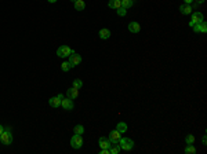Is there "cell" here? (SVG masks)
Masks as SVG:
<instances>
[{
  "instance_id": "cell-1",
  "label": "cell",
  "mask_w": 207,
  "mask_h": 154,
  "mask_svg": "<svg viewBox=\"0 0 207 154\" xmlns=\"http://www.w3.org/2000/svg\"><path fill=\"white\" fill-rule=\"evenodd\" d=\"M119 146H120V150L131 151L134 149V142L130 138H120L119 139Z\"/></svg>"
},
{
  "instance_id": "cell-2",
  "label": "cell",
  "mask_w": 207,
  "mask_h": 154,
  "mask_svg": "<svg viewBox=\"0 0 207 154\" xmlns=\"http://www.w3.org/2000/svg\"><path fill=\"white\" fill-rule=\"evenodd\" d=\"M0 140H1V143L8 146V144L13 143V135H11V129L10 128H6L3 131V133L0 135Z\"/></svg>"
},
{
  "instance_id": "cell-3",
  "label": "cell",
  "mask_w": 207,
  "mask_h": 154,
  "mask_svg": "<svg viewBox=\"0 0 207 154\" xmlns=\"http://www.w3.org/2000/svg\"><path fill=\"white\" fill-rule=\"evenodd\" d=\"M192 18H191V22H189V26H193L196 25V24H200V22H203L204 18H203V14L200 13V11H195V13H192Z\"/></svg>"
},
{
  "instance_id": "cell-4",
  "label": "cell",
  "mask_w": 207,
  "mask_h": 154,
  "mask_svg": "<svg viewBox=\"0 0 207 154\" xmlns=\"http://www.w3.org/2000/svg\"><path fill=\"white\" fill-rule=\"evenodd\" d=\"M71 146L73 147V149H80V147L83 146V138H82V135H77V133H75V135L72 136Z\"/></svg>"
},
{
  "instance_id": "cell-5",
  "label": "cell",
  "mask_w": 207,
  "mask_h": 154,
  "mask_svg": "<svg viewBox=\"0 0 207 154\" xmlns=\"http://www.w3.org/2000/svg\"><path fill=\"white\" fill-rule=\"evenodd\" d=\"M72 48H69L68 46H61V47H58V50H57V55L60 58H66V57H69V55L72 54Z\"/></svg>"
},
{
  "instance_id": "cell-6",
  "label": "cell",
  "mask_w": 207,
  "mask_h": 154,
  "mask_svg": "<svg viewBox=\"0 0 207 154\" xmlns=\"http://www.w3.org/2000/svg\"><path fill=\"white\" fill-rule=\"evenodd\" d=\"M69 59H68V62L71 63V66L73 68V66H77L80 62H82V57L77 54V52H75V51H72V54L69 55Z\"/></svg>"
},
{
  "instance_id": "cell-7",
  "label": "cell",
  "mask_w": 207,
  "mask_h": 154,
  "mask_svg": "<svg viewBox=\"0 0 207 154\" xmlns=\"http://www.w3.org/2000/svg\"><path fill=\"white\" fill-rule=\"evenodd\" d=\"M61 106L65 109V110H72V109L75 108V103H73V99H71V98H64V99L61 100Z\"/></svg>"
},
{
  "instance_id": "cell-8",
  "label": "cell",
  "mask_w": 207,
  "mask_h": 154,
  "mask_svg": "<svg viewBox=\"0 0 207 154\" xmlns=\"http://www.w3.org/2000/svg\"><path fill=\"white\" fill-rule=\"evenodd\" d=\"M121 138V133L119 132L118 129H113V131H111V133H109V140H111L112 143H118L119 144V139Z\"/></svg>"
},
{
  "instance_id": "cell-9",
  "label": "cell",
  "mask_w": 207,
  "mask_h": 154,
  "mask_svg": "<svg viewBox=\"0 0 207 154\" xmlns=\"http://www.w3.org/2000/svg\"><path fill=\"white\" fill-rule=\"evenodd\" d=\"M98 143H100V147H101V150H102V149H109L112 142L109 140V138H100Z\"/></svg>"
},
{
  "instance_id": "cell-10",
  "label": "cell",
  "mask_w": 207,
  "mask_h": 154,
  "mask_svg": "<svg viewBox=\"0 0 207 154\" xmlns=\"http://www.w3.org/2000/svg\"><path fill=\"white\" fill-rule=\"evenodd\" d=\"M179 11H181L184 15H189L192 14V6L191 4H182V6H179Z\"/></svg>"
},
{
  "instance_id": "cell-11",
  "label": "cell",
  "mask_w": 207,
  "mask_h": 154,
  "mask_svg": "<svg viewBox=\"0 0 207 154\" xmlns=\"http://www.w3.org/2000/svg\"><path fill=\"white\" fill-rule=\"evenodd\" d=\"M66 97L71 98V99H76V98L79 97V90L77 88H75V87L69 88V90L66 91Z\"/></svg>"
},
{
  "instance_id": "cell-12",
  "label": "cell",
  "mask_w": 207,
  "mask_h": 154,
  "mask_svg": "<svg viewBox=\"0 0 207 154\" xmlns=\"http://www.w3.org/2000/svg\"><path fill=\"white\" fill-rule=\"evenodd\" d=\"M129 30L131 33H138L141 30V26H139L138 22H130L129 24Z\"/></svg>"
},
{
  "instance_id": "cell-13",
  "label": "cell",
  "mask_w": 207,
  "mask_h": 154,
  "mask_svg": "<svg viewBox=\"0 0 207 154\" xmlns=\"http://www.w3.org/2000/svg\"><path fill=\"white\" fill-rule=\"evenodd\" d=\"M48 103H50V106L51 108H60L61 106V99L58 97H53V98H50V99H48Z\"/></svg>"
},
{
  "instance_id": "cell-14",
  "label": "cell",
  "mask_w": 207,
  "mask_h": 154,
  "mask_svg": "<svg viewBox=\"0 0 207 154\" xmlns=\"http://www.w3.org/2000/svg\"><path fill=\"white\" fill-rule=\"evenodd\" d=\"M100 39H102V40H106V39H109L111 37V30L109 29H106V28H104V29H101L100 30Z\"/></svg>"
},
{
  "instance_id": "cell-15",
  "label": "cell",
  "mask_w": 207,
  "mask_h": 154,
  "mask_svg": "<svg viewBox=\"0 0 207 154\" xmlns=\"http://www.w3.org/2000/svg\"><path fill=\"white\" fill-rule=\"evenodd\" d=\"M108 6H109V8H116L118 10L119 7H121V0H109Z\"/></svg>"
},
{
  "instance_id": "cell-16",
  "label": "cell",
  "mask_w": 207,
  "mask_h": 154,
  "mask_svg": "<svg viewBox=\"0 0 207 154\" xmlns=\"http://www.w3.org/2000/svg\"><path fill=\"white\" fill-rule=\"evenodd\" d=\"M75 8L77 11H83L84 8H86V3H84L83 0H76L75 1Z\"/></svg>"
},
{
  "instance_id": "cell-17",
  "label": "cell",
  "mask_w": 207,
  "mask_h": 154,
  "mask_svg": "<svg viewBox=\"0 0 207 154\" xmlns=\"http://www.w3.org/2000/svg\"><path fill=\"white\" fill-rule=\"evenodd\" d=\"M109 151H111V154H118L120 151V146L118 143H112L109 147Z\"/></svg>"
},
{
  "instance_id": "cell-18",
  "label": "cell",
  "mask_w": 207,
  "mask_h": 154,
  "mask_svg": "<svg viewBox=\"0 0 207 154\" xmlns=\"http://www.w3.org/2000/svg\"><path fill=\"white\" fill-rule=\"evenodd\" d=\"M116 129H118L120 133L126 132V131H127V124H126V122H119L118 125H116Z\"/></svg>"
},
{
  "instance_id": "cell-19",
  "label": "cell",
  "mask_w": 207,
  "mask_h": 154,
  "mask_svg": "<svg viewBox=\"0 0 207 154\" xmlns=\"http://www.w3.org/2000/svg\"><path fill=\"white\" fill-rule=\"evenodd\" d=\"M134 6V0H121V7L130 8Z\"/></svg>"
},
{
  "instance_id": "cell-20",
  "label": "cell",
  "mask_w": 207,
  "mask_h": 154,
  "mask_svg": "<svg viewBox=\"0 0 207 154\" xmlns=\"http://www.w3.org/2000/svg\"><path fill=\"white\" fill-rule=\"evenodd\" d=\"M185 153H186V154H195V153H196V149L193 147V144H186Z\"/></svg>"
},
{
  "instance_id": "cell-21",
  "label": "cell",
  "mask_w": 207,
  "mask_h": 154,
  "mask_svg": "<svg viewBox=\"0 0 207 154\" xmlns=\"http://www.w3.org/2000/svg\"><path fill=\"white\" fill-rule=\"evenodd\" d=\"M116 13H118L119 17H126V14H127V8H124V7H119Z\"/></svg>"
},
{
  "instance_id": "cell-22",
  "label": "cell",
  "mask_w": 207,
  "mask_h": 154,
  "mask_svg": "<svg viewBox=\"0 0 207 154\" xmlns=\"http://www.w3.org/2000/svg\"><path fill=\"white\" fill-rule=\"evenodd\" d=\"M185 142H186V144H193L195 143V136L193 135H186L185 136Z\"/></svg>"
},
{
  "instance_id": "cell-23",
  "label": "cell",
  "mask_w": 207,
  "mask_h": 154,
  "mask_svg": "<svg viewBox=\"0 0 207 154\" xmlns=\"http://www.w3.org/2000/svg\"><path fill=\"white\" fill-rule=\"evenodd\" d=\"M71 63H69V62H64V63L61 65V69H62V70H64V72H69V70H71Z\"/></svg>"
},
{
  "instance_id": "cell-24",
  "label": "cell",
  "mask_w": 207,
  "mask_h": 154,
  "mask_svg": "<svg viewBox=\"0 0 207 154\" xmlns=\"http://www.w3.org/2000/svg\"><path fill=\"white\" fill-rule=\"evenodd\" d=\"M73 87L77 88V90H79V88H82V87H83V81H82V80H79V79H75V80H73Z\"/></svg>"
},
{
  "instance_id": "cell-25",
  "label": "cell",
  "mask_w": 207,
  "mask_h": 154,
  "mask_svg": "<svg viewBox=\"0 0 207 154\" xmlns=\"http://www.w3.org/2000/svg\"><path fill=\"white\" fill-rule=\"evenodd\" d=\"M73 131H75V133H77V135H82V133L84 132V127L83 125H76Z\"/></svg>"
},
{
  "instance_id": "cell-26",
  "label": "cell",
  "mask_w": 207,
  "mask_h": 154,
  "mask_svg": "<svg viewBox=\"0 0 207 154\" xmlns=\"http://www.w3.org/2000/svg\"><path fill=\"white\" fill-rule=\"evenodd\" d=\"M207 32V24L206 22H200V33H206Z\"/></svg>"
},
{
  "instance_id": "cell-27",
  "label": "cell",
  "mask_w": 207,
  "mask_h": 154,
  "mask_svg": "<svg viewBox=\"0 0 207 154\" xmlns=\"http://www.w3.org/2000/svg\"><path fill=\"white\" fill-rule=\"evenodd\" d=\"M193 32L195 33H200V24H196V25H193Z\"/></svg>"
},
{
  "instance_id": "cell-28",
  "label": "cell",
  "mask_w": 207,
  "mask_h": 154,
  "mask_svg": "<svg viewBox=\"0 0 207 154\" xmlns=\"http://www.w3.org/2000/svg\"><path fill=\"white\" fill-rule=\"evenodd\" d=\"M204 1H206V0H196V4L199 6V4H203Z\"/></svg>"
},
{
  "instance_id": "cell-29",
  "label": "cell",
  "mask_w": 207,
  "mask_h": 154,
  "mask_svg": "<svg viewBox=\"0 0 207 154\" xmlns=\"http://www.w3.org/2000/svg\"><path fill=\"white\" fill-rule=\"evenodd\" d=\"M202 142H203V144H207V143H206V142H207V139H206V135L203 136V139H202Z\"/></svg>"
},
{
  "instance_id": "cell-30",
  "label": "cell",
  "mask_w": 207,
  "mask_h": 154,
  "mask_svg": "<svg viewBox=\"0 0 207 154\" xmlns=\"http://www.w3.org/2000/svg\"><path fill=\"white\" fill-rule=\"evenodd\" d=\"M57 97H58V98H60V99H61V100H62V99H64V98H65V97H64V95H62V94H58Z\"/></svg>"
},
{
  "instance_id": "cell-31",
  "label": "cell",
  "mask_w": 207,
  "mask_h": 154,
  "mask_svg": "<svg viewBox=\"0 0 207 154\" xmlns=\"http://www.w3.org/2000/svg\"><path fill=\"white\" fill-rule=\"evenodd\" d=\"M184 1H185V4H191L193 0H184Z\"/></svg>"
},
{
  "instance_id": "cell-32",
  "label": "cell",
  "mask_w": 207,
  "mask_h": 154,
  "mask_svg": "<svg viewBox=\"0 0 207 154\" xmlns=\"http://www.w3.org/2000/svg\"><path fill=\"white\" fill-rule=\"evenodd\" d=\"M3 131H4V128H3V125H0V135L3 133Z\"/></svg>"
},
{
  "instance_id": "cell-33",
  "label": "cell",
  "mask_w": 207,
  "mask_h": 154,
  "mask_svg": "<svg viewBox=\"0 0 207 154\" xmlns=\"http://www.w3.org/2000/svg\"><path fill=\"white\" fill-rule=\"evenodd\" d=\"M58 0H48V3H57Z\"/></svg>"
},
{
  "instance_id": "cell-34",
  "label": "cell",
  "mask_w": 207,
  "mask_h": 154,
  "mask_svg": "<svg viewBox=\"0 0 207 154\" xmlns=\"http://www.w3.org/2000/svg\"><path fill=\"white\" fill-rule=\"evenodd\" d=\"M72 1H73V3H75V1H76V0H72Z\"/></svg>"
}]
</instances>
